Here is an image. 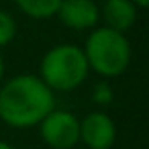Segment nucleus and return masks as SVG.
Listing matches in <instances>:
<instances>
[{
    "mask_svg": "<svg viewBox=\"0 0 149 149\" xmlns=\"http://www.w3.org/2000/svg\"><path fill=\"white\" fill-rule=\"evenodd\" d=\"M0 149H15L10 143H6V141H0Z\"/></svg>",
    "mask_w": 149,
    "mask_h": 149,
    "instance_id": "obj_13",
    "label": "nucleus"
},
{
    "mask_svg": "<svg viewBox=\"0 0 149 149\" xmlns=\"http://www.w3.org/2000/svg\"><path fill=\"white\" fill-rule=\"evenodd\" d=\"M131 2H133L137 8H147V6H149V0H131Z\"/></svg>",
    "mask_w": 149,
    "mask_h": 149,
    "instance_id": "obj_11",
    "label": "nucleus"
},
{
    "mask_svg": "<svg viewBox=\"0 0 149 149\" xmlns=\"http://www.w3.org/2000/svg\"><path fill=\"white\" fill-rule=\"evenodd\" d=\"M55 15L63 27L74 31L94 29L100 21V8L96 0H61Z\"/></svg>",
    "mask_w": 149,
    "mask_h": 149,
    "instance_id": "obj_6",
    "label": "nucleus"
},
{
    "mask_svg": "<svg viewBox=\"0 0 149 149\" xmlns=\"http://www.w3.org/2000/svg\"><path fill=\"white\" fill-rule=\"evenodd\" d=\"M41 139L51 149H72L80 143V118L61 108H53L39 123Z\"/></svg>",
    "mask_w": 149,
    "mask_h": 149,
    "instance_id": "obj_4",
    "label": "nucleus"
},
{
    "mask_svg": "<svg viewBox=\"0 0 149 149\" xmlns=\"http://www.w3.org/2000/svg\"><path fill=\"white\" fill-rule=\"evenodd\" d=\"M55 108V94L39 76L21 74L0 86V118L13 129H31Z\"/></svg>",
    "mask_w": 149,
    "mask_h": 149,
    "instance_id": "obj_1",
    "label": "nucleus"
},
{
    "mask_svg": "<svg viewBox=\"0 0 149 149\" xmlns=\"http://www.w3.org/2000/svg\"><path fill=\"white\" fill-rule=\"evenodd\" d=\"M112 96H114V92H112V88H110L106 82H100V84H96V86L92 88V100H94L96 104H100V106L110 104V102H112Z\"/></svg>",
    "mask_w": 149,
    "mask_h": 149,
    "instance_id": "obj_10",
    "label": "nucleus"
},
{
    "mask_svg": "<svg viewBox=\"0 0 149 149\" xmlns=\"http://www.w3.org/2000/svg\"><path fill=\"white\" fill-rule=\"evenodd\" d=\"M17 37V21L10 13L0 8V47L13 43Z\"/></svg>",
    "mask_w": 149,
    "mask_h": 149,
    "instance_id": "obj_9",
    "label": "nucleus"
},
{
    "mask_svg": "<svg viewBox=\"0 0 149 149\" xmlns=\"http://www.w3.org/2000/svg\"><path fill=\"white\" fill-rule=\"evenodd\" d=\"M2 78H4V57L0 53V82H2Z\"/></svg>",
    "mask_w": 149,
    "mask_h": 149,
    "instance_id": "obj_12",
    "label": "nucleus"
},
{
    "mask_svg": "<svg viewBox=\"0 0 149 149\" xmlns=\"http://www.w3.org/2000/svg\"><path fill=\"white\" fill-rule=\"evenodd\" d=\"M137 10L139 8L131 0H104L100 17L104 19V27L118 33H127L137 21Z\"/></svg>",
    "mask_w": 149,
    "mask_h": 149,
    "instance_id": "obj_7",
    "label": "nucleus"
},
{
    "mask_svg": "<svg viewBox=\"0 0 149 149\" xmlns=\"http://www.w3.org/2000/svg\"><path fill=\"white\" fill-rule=\"evenodd\" d=\"M59 2L61 0H15V4L19 6V10L31 19H37V21H45V19H51L57 8H59Z\"/></svg>",
    "mask_w": 149,
    "mask_h": 149,
    "instance_id": "obj_8",
    "label": "nucleus"
},
{
    "mask_svg": "<svg viewBox=\"0 0 149 149\" xmlns=\"http://www.w3.org/2000/svg\"><path fill=\"white\" fill-rule=\"evenodd\" d=\"M80 141L88 149H112L116 141L114 120L102 110L88 112L80 120Z\"/></svg>",
    "mask_w": 149,
    "mask_h": 149,
    "instance_id": "obj_5",
    "label": "nucleus"
},
{
    "mask_svg": "<svg viewBox=\"0 0 149 149\" xmlns=\"http://www.w3.org/2000/svg\"><path fill=\"white\" fill-rule=\"evenodd\" d=\"M90 74L82 47L61 43L45 51L39 63V78L53 92H72L80 88Z\"/></svg>",
    "mask_w": 149,
    "mask_h": 149,
    "instance_id": "obj_2",
    "label": "nucleus"
},
{
    "mask_svg": "<svg viewBox=\"0 0 149 149\" xmlns=\"http://www.w3.org/2000/svg\"><path fill=\"white\" fill-rule=\"evenodd\" d=\"M84 55L90 72L102 78H116L127 72L131 63V43L125 33L112 31L108 27H96L84 45Z\"/></svg>",
    "mask_w": 149,
    "mask_h": 149,
    "instance_id": "obj_3",
    "label": "nucleus"
}]
</instances>
